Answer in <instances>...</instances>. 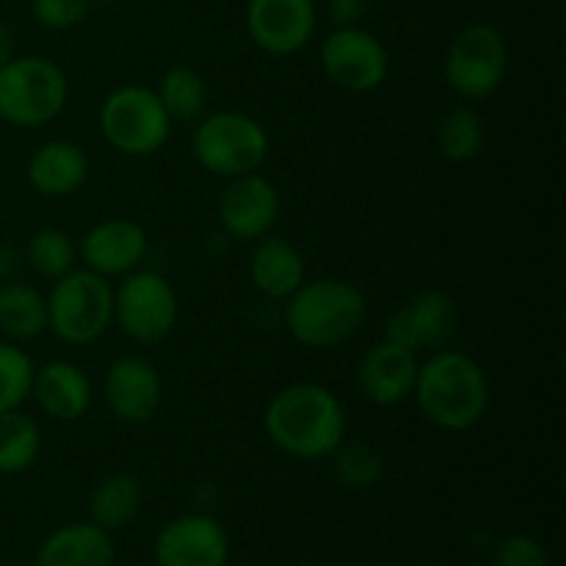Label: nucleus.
<instances>
[{
    "label": "nucleus",
    "mask_w": 566,
    "mask_h": 566,
    "mask_svg": "<svg viewBox=\"0 0 566 566\" xmlns=\"http://www.w3.org/2000/svg\"><path fill=\"white\" fill-rule=\"evenodd\" d=\"M153 556L158 566H224L230 536L210 514H182L158 531Z\"/></svg>",
    "instance_id": "15"
},
{
    "label": "nucleus",
    "mask_w": 566,
    "mask_h": 566,
    "mask_svg": "<svg viewBox=\"0 0 566 566\" xmlns=\"http://www.w3.org/2000/svg\"><path fill=\"white\" fill-rule=\"evenodd\" d=\"M282 213L280 188L263 177L254 175L235 177L227 182L219 199V224L221 230L238 241H258V238L274 232Z\"/></svg>",
    "instance_id": "14"
},
{
    "label": "nucleus",
    "mask_w": 566,
    "mask_h": 566,
    "mask_svg": "<svg viewBox=\"0 0 566 566\" xmlns=\"http://www.w3.org/2000/svg\"><path fill=\"white\" fill-rule=\"evenodd\" d=\"M418 368V354L381 337L359 357L357 387L376 407H398L412 398Z\"/></svg>",
    "instance_id": "17"
},
{
    "label": "nucleus",
    "mask_w": 566,
    "mask_h": 566,
    "mask_svg": "<svg viewBox=\"0 0 566 566\" xmlns=\"http://www.w3.org/2000/svg\"><path fill=\"white\" fill-rule=\"evenodd\" d=\"M249 280L260 296L271 302H287L307 280L304 254L298 252L296 243L269 232L254 241L252 258H249Z\"/></svg>",
    "instance_id": "20"
},
{
    "label": "nucleus",
    "mask_w": 566,
    "mask_h": 566,
    "mask_svg": "<svg viewBox=\"0 0 566 566\" xmlns=\"http://www.w3.org/2000/svg\"><path fill=\"white\" fill-rule=\"evenodd\" d=\"M97 119L105 142L127 158L158 155L169 144L171 125H175L155 88L142 83H125L105 94Z\"/></svg>",
    "instance_id": "7"
},
{
    "label": "nucleus",
    "mask_w": 566,
    "mask_h": 566,
    "mask_svg": "<svg viewBox=\"0 0 566 566\" xmlns=\"http://www.w3.org/2000/svg\"><path fill=\"white\" fill-rule=\"evenodd\" d=\"M70 99V81L44 55H14L0 66V119L11 127H44Z\"/></svg>",
    "instance_id": "5"
},
{
    "label": "nucleus",
    "mask_w": 566,
    "mask_h": 566,
    "mask_svg": "<svg viewBox=\"0 0 566 566\" xmlns=\"http://www.w3.org/2000/svg\"><path fill=\"white\" fill-rule=\"evenodd\" d=\"M44 298L48 332L66 346H92L114 324V287L88 269H75L55 280Z\"/></svg>",
    "instance_id": "6"
},
{
    "label": "nucleus",
    "mask_w": 566,
    "mask_h": 566,
    "mask_svg": "<svg viewBox=\"0 0 566 566\" xmlns=\"http://www.w3.org/2000/svg\"><path fill=\"white\" fill-rule=\"evenodd\" d=\"M48 332V298L28 282H0V335L11 343L36 340Z\"/></svg>",
    "instance_id": "22"
},
{
    "label": "nucleus",
    "mask_w": 566,
    "mask_h": 566,
    "mask_svg": "<svg viewBox=\"0 0 566 566\" xmlns=\"http://www.w3.org/2000/svg\"><path fill=\"white\" fill-rule=\"evenodd\" d=\"M484 119L470 105H453L437 122V149L451 164H468V160L479 158L484 149Z\"/></svg>",
    "instance_id": "26"
},
{
    "label": "nucleus",
    "mask_w": 566,
    "mask_h": 566,
    "mask_svg": "<svg viewBox=\"0 0 566 566\" xmlns=\"http://www.w3.org/2000/svg\"><path fill=\"white\" fill-rule=\"evenodd\" d=\"M94 0H31V14L50 31H70L92 11Z\"/></svg>",
    "instance_id": "30"
},
{
    "label": "nucleus",
    "mask_w": 566,
    "mask_h": 566,
    "mask_svg": "<svg viewBox=\"0 0 566 566\" xmlns=\"http://www.w3.org/2000/svg\"><path fill=\"white\" fill-rule=\"evenodd\" d=\"M368 318V298L354 282L313 280L302 282L285 302V326L304 348H335L352 340Z\"/></svg>",
    "instance_id": "3"
},
{
    "label": "nucleus",
    "mask_w": 566,
    "mask_h": 566,
    "mask_svg": "<svg viewBox=\"0 0 566 566\" xmlns=\"http://www.w3.org/2000/svg\"><path fill=\"white\" fill-rule=\"evenodd\" d=\"M265 437L276 451L302 462L329 459L346 440V409L335 390L318 381H293L271 396L263 415Z\"/></svg>",
    "instance_id": "1"
},
{
    "label": "nucleus",
    "mask_w": 566,
    "mask_h": 566,
    "mask_svg": "<svg viewBox=\"0 0 566 566\" xmlns=\"http://www.w3.org/2000/svg\"><path fill=\"white\" fill-rule=\"evenodd\" d=\"M25 263L36 276L55 282L77 269V243L59 227H42L28 238Z\"/></svg>",
    "instance_id": "27"
},
{
    "label": "nucleus",
    "mask_w": 566,
    "mask_h": 566,
    "mask_svg": "<svg viewBox=\"0 0 566 566\" xmlns=\"http://www.w3.org/2000/svg\"><path fill=\"white\" fill-rule=\"evenodd\" d=\"M108 412L125 426H144L158 415L164 401V379L155 363L138 354H122L108 365L103 379Z\"/></svg>",
    "instance_id": "12"
},
{
    "label": "nucleus",
    "mask_w": 566,
    "mask_h": 566,
    "mask_svg": "<svg viewBox=\"0 0 566 566\" xmlns=\"http://www.w3.org/2000/svg\"><path fill=\"white\" fill-rule=\"evenodd\" d=\"M144 503L142 481L133 473H111L94 486L92 497H88V514L92 523L99 525L103 531H119L130 525L138 517Z\"/></svg>",
    "instance_id": "23"
},
{
    "label": "nucleus",
    "mask_w": 566,
    "mask_h": 566,
    "mask_svg": "<svg viewBox=\"0 0 566 566\" xmlns=\"http://www.w3.org/2000/svg\"><path fill=\"white\" fill-rule=\"evenodd\" d=\"M42 457V429L22 409L0 415V475H22Z\"/></svg>",
    "instance_id": "25"
},
{
    "label": "nucleus",
    "mask_w": 566,
    "mask_h": 566,
    "mask_svg": "<svg viewBox=\"0 0 566 566\" xmlns=\"http://www.w3.org/2000/svg\"><path fill=\"white\" fill-rule=\"evenodd\" d=\"M459 332V310L448 293L420 291L387 318L385 337L409 352H440Z\"/></svg>",
    "instance_id": "11"
},
{
    "label": "nucleus",
    "mask_w": 566,
    "mask_h": 566,
    "mask_svg": "<svg viewBox=\"0 0 566 566\" xmlns=\"http://www.w3.org/2000/svg\"><path fill=\"white\" fill-rule=\"evenodd\" d=\"M318 28L315 0H249L247 33L263 53L285 59L310 44Z\"/></svg>",
    "instance_id": "13"
},
{
    "label": "nucleus",
    "mask_w": 566,
    "mask_h": 566,
    "mask_svg": "<svg viewBox=\"0 0 566 566\" xmlns=\"http://www.w3.org/2000/svg\"><path fill=\"white\" fill-rule=\"evenodd\" d=\"M191 153L208 175L235 180L263 169L271 153V138L254 116L241 111H213L197 119Z\"/></svg>",
    "instance_id": "4"
},
{
    "label": "nucleus",
    "mask_w": 566,
    "mask_h": 566,
    "mask_svg": "<svg viewBox=\"0 0 566 566\" xmlns=\"http://www.w3.org/2000/svg\"><path fill=\"white\" fill-rule=\"evenodd\" d=\"M332 475L348 490H370L385 479V457L368 442H340L332 453Z\"/></svg>",
    "instance_id": "28"
},
{
    "label": "nucleus",
    "mask_w": 566,
    "mask_h": 566,
    "mask_svg": "<svg viewBox=\"0 0 566 566\" xmlns=\"http://www.w3.org/2000/svg\"><path fill=\"white\" fill-rule=\"evenodd\" d=\"M446 83L468 103H481L501 92L509 75V44L492 22H470L446 50Z\"/></svg>",
    "instance_id": "8"
},
{
    "label": "nucleus",
    "mask_w": 566,
    "mask_h": 566,
    "mask_svg": "<svg viewBox=\"0 0 566 566\" xmlns=\"http://www.w3.org/2000/svg\"><path fill=\"white\" fill-rule=\"evenodd\" d=\"M36 566H111L114 539L94 523H72L44 536L39 545Z\"/></svg>",
    "instance_id": "21"
},
{
    "label": "nucleus",
    "mask_w": 566,
    "mask_h": 566,
    "mask_svg": "<svg viewBox=\"0 0 566 566\" xmlns=\"http://www.w3.org/2000/svg\"><path fill=\"white\" fill-rule=\"evenodd\" d=\"M33 359L20 343L0 340V415L14 412L31 398Z\"/></svg>",
    "instance_id": "29"
},
{
    "label": "nucleus",
    "mask_w": 566,
    "mask_h": 566,
    "mask_svg": "<svg viewBox=\"0 0 566 566\" xmlns=\"http://www.w3.org/2000/svg\"><path fill=\"white\" fill-rule=\"evenodd\" d=\"M324 75L348 94H370L390 75V53L376 33L340 25L321 44Z\"/></svg>",
    "instance_id": "10"
},
{
    "label": "nucleus",
    "mask_w": 566,
    "mask_h": 566,
    "mask_svg": "<svg viewBox=\"0 0 566 566\" xmlns=\"http://www.w3.org/2000/svg\"><path fill=\"white\" fill-rule=\"evenodd\" d=\"M160 105L171 122H197L208 114L210 88L199 70L188 64H175L160 75L158 88Z\"/></svg>",
    "instance_id": "24"
},
{
    "label": "nucleus",
    "mask_w": 566,
    "mask_h": 566,
    "mask_svg": "<svg viewBox=\"0 0 566 566\" xmlns=\"http://www.w3.org/2000/svg\"><path fill=\"white\" fill-rule=\"evenodd\" d=\"M31 396L50 420L75 423L92 409L94 385L81 365L70 359H50L33 370Z\"/></svg>",
    "instance_id": "18"
},
{
    "label": "nucleus",
    "mask_w": 566,
    "mask_h": 566,
    "mask_svg": "<svg viewBox=\"0 0 566 566\" xmlns=\"http://www.w3.org/2000/svg\"><path fill=\"white\" fill-rule=\"evenodd\" d=\"M180 318L175 285L160 271L136 269L114 287V324L127 340L155 346L166 340Z\"/></svg>",
    "instance_id": "9"
},
{
    "label": "nucleus",
    "mask_w": 566,
    "mask_h": 566,
    "mask_svg": "<svg viewBox=\"0 0 566 566\" xmlns=\"http://www.w3.org/2000/svg\"><path fill=\"white\" fill-rule=\"evenodd\" d=\"M370 9V0H329V17L337 28L359 25Z\"/></svg>",
    "instance_id": "32"
},
{
    "label": "nucleus",
    "mask_w": 566,
    "mask_h": 566,
    "mask_svg": "<svg viewBox=\"0 0 566 566\" xmlns=\"http://www.w3.org/2000/svg\"><path fill=\"white\" fill-rule=\"evenodd\" d=\"M147 252V230L133 219L97 221L81 238V247H77V258L83 260V269L94 271L105 280H114V276L122 280L130 271L142 269Z\"/></svg>",
    "instance_id": "16"
},
{
    "label": "nucleus",
    "mask_w": 566,
    "mask_h": 566,
    "mask_svg": "<svg viewBox=\"0 0 566 566\" xmlns=\"http://www.w3.org/2000/svg\"><path fill=\"white\" fill-rule=\"evenodd\" d=\"M412 398L431 426L457 434L484 420L492 392L479 359L448 346L420 363Z\"/></svg>",
    "instance_id": "2"
},
{
    "label": "nucleus",
    "mask_w": 566,
    "mask_h": 566,
    "mask_svg": "<svg viewBox=\"0 0 566 566\" xmlns=\"http://www.w3.org/2000/svg\"><path fill=\"white\" fill-rule=\"evenodd\" d=\"M497 566H547V551L528 534H512L495 545Z\"/></svg>",
    "instance_id": "31"
},
{
    "label": "nucleus",
    "mask_w": 566,
    "mask_h": 566,
    "mask_svg": "<svg viewBox=\"0 0 566 566\" xmlns=\"http://www.w3.org/2000/svg\"><path fill=\"white\" fill-rule=\"evenodd\" d=\"M92 171V160L81 144L70 138H53L33 149L25 164L28 186L48 199H64L81 191Z\"/></svg>",
    "instance_id": "19"
},
{
    "label": "nucleus",
    "mask_w": 566,
    "mask_h": 566,
    "mask_svg": "<svg viewBox=\"0 0 566 566\" xmlns=\"http://www.w3.org/2000/svg\"><path fill=\"white\" fill-rule=\"evenodd\" d=\"M17 55V39H14V31H11L6 22H0V66L6 64V61H11Z\"/></svg>",
    "instance_id": "33"
}]
</instances>
